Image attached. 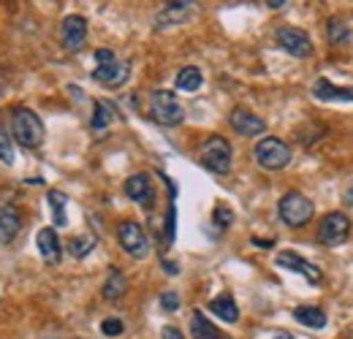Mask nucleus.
<instances>
[{
	"label": "nucleus",
	"instance_id": "obj_1",
	"mask_svg": "<svg viewBox=\"0 0 353 339\" xmlns=\"http://www.w3.org/2000/svg\"><path fill=\"white\" fill-rule=\"evenodd\" d=\"M11 138L25 150H39L46 138V127L41 117L30 109H14L11 112Z\"/></svg>",
	"mask_w": 353,
	"mask_h": 339
},
{
	"label": "nucleus",
	"instance_id": "obj_2",
	"mask_svg": "<svg viewBox=\"0 0 353 339\" xmlns=\"http://www.w3.org/2000/svg\"><path fill=\"white\" fill-rule=\"evenodd\" d=\"M131 76V65L125 60H120L112 49H95V71H92V79L101 82L103 87H123Z\"/></svg>",
	"mask_w": 353,
	"mask_h": 339
},
{
	"label": "nucleus",
	"instance_id": "obj_3",
	"mask_svg": "<svg viewBox=\"0 0 353 339\" xmlns=\"http://www.w3.org/2000/svg\"><path fill=\"white\" fill-rule=\"evenodd\" d=\"M277 214H280V220L288 228H305L310 220H312V214H315V207H312V201H310L305 193L288 190L280 198V204H277Z\"/></svg>",
	"mask_w": 353,
	"mask_h": 339
},
{
	"label": "nucleus",
	"instance_id": "obj_4",
	"mask_svg": "<svg viewBox=\"0 0 353 339\" xmlns=\"http://www.w3.org/2000/svg\"><path fill=\"white\" fill-rule=\"evenodd\" d=\"M231 161H234V150L223 136H210L199 150V163L218 176H225L231 171Z\"/></svg>",
	"mask_w": 353,
	"mask_h": 339
},
{
	"label": "nucleus",
	"instance_id": "obj_5",
	"mask_svg": "<svg viewBox=\"0 0 353 339\" xmlns=\"http://www.w3.org/2000/svg\"><path fill=\"white\" fill-rule=\"evenodd\" d=\"M150 117L158 123V125L174 127L185 120V109L179 103L172 90H155L150 95Z\"/></svg>",
	"mask_w": 353,
	"mask_h": 339
},
{
	"label": "nucleus",
	"instance_id": "obj_6",
	"mask_svg": "<svg viewBox=\"0 0 353 339\" xmlns=\"http://www.w3.org/2000/svg\"><path fill=\"white\" fill-rule=\"evenodd\" d=\"M256 163L261 166L264 171H283L288 163H291V147L283 141V138H274V136H269V138H261L259 144H256Z\"/></svg>",
	"mask_w": 353,
	"mask_h": 339
},
{
	"label": "nucleus",
	"instance_id": "obj_7",
	"mask_svg": "<svg viewBox=\"0 0 353 339\" xmlns=\"http://www.w3.org/2000/svg\"><path fill=\"white\" fill-rule=\"evenodd\" d=\"M351 236V217L345 212H329L323 214L318 225V242L326 247H340Z\"/></svg>",
	"mask_w": 353,
	"mask_h": 339
},
{
	"label": "nucleus",
	"instance_id": "obj_8",
	"mask_svg": "<svg viewBox=\"0 0 353 339\" xmlns=\"http://www.w3.org/2000/svg\"><path fill=\"white\" fill-rule=\"evenodd\" d=\"M117 239H120V245H123V250L136 258V260H141V258H147L150 255V239H147V231L136 223V220H125V223H120V228H117Z\"/></svg>",
	"mask_w": 353,
	"mask_h": 339
},
{
	"label": "nucleus",
	"instance_id": "obj_9",
	"mask_svg": "<svg viewBox=\"0 0 353 339\" xmlns=\"http://www.w3.org/2000/svg\"><path fill=\"white\" fill-rule=\"evenodd\" d=\"M274 39L291 57H299V60L312 57V39L307 36V30H302V28H288V25L277 28Z\"/></svg>",
	"mask_w": 353,
	"mask_h": 339
},
{
	"label": "nucleus",
	"instance_id": "obj_10",
	"mask_svg": "<svg viewBox=\"0 0 353 339\" xmlns=\"http://www.w3.org/2000/svg\"><path fill=\"white\" fill-rule=\"evenodd\" d=\"M60 41L68 52H82V46L88 43V19L79 14L65 17L60 25Z\"/></svg>",
	"mask_w": 353,
	"mask_h": 339
},
{
	"label": "nucleus",
	"instance_id": "obj_11",
	"mask_svg": "<svg viewBox=\"0 0 353 339\" xmlns=\"http://www.w3.org/2000/svg\"><path fill=\"white\" fill-rule=\"evenodd\" d=\"M274 263H277L280 269H285V271L302 274V277L307 280L310 285H318V282H321V269H318V266H312L310 260H305V258H302L299 253L283 250V253H277V258H274Z\"/></svg>",
	"mask_w": 353,
	"mask_h": 339
},
{
	"label": "nucleus",
	"instance_id": "obj_12",
	"mask_svg": "<svg viewBox=\"0 0 353 339\" xmlns=\"http://www.w3.org/2000/svg\"><path fill=\"white\" fill-rule=\"evenodd\" d=\"M228 125L234 127L239 136H248V138H253V136H261L266 130V123L259 117V114H253L250 109H245V106H236V109H231V114H228Z\"/></svg>",
	"mask_w": 353,
	"mask_h": 339
},
{
	"label": "nucleus",
	"instance_id": "obj_13",
	"mask_svg": "<svg viewBox=\"0 0 353 339\" xmlns=\"http://www.w3.org/2000/svg\"><path fill=\"white\" fill-rule=\"evenodd\" d=\"M193 3H169L161 8V14L155 17V28L158 30H166V28H174V25H182L193 17Z\"/></svg>",
	"mask_w": 353,
	"mask_h": 339
},
{
	"label": "nucleus",
	"instance_id": "obj_14",
	"mask_svg": "<svg viewBox=\"0 0 353 339\" xmlns=\"http://www.w3.org/2000/svg\"><path fill=\"white\" fill-rule=\"evenodd\" d=\"M125 196L136 201V204H141V207H152V201H155V190H152V182H150V176L147 174H133L125 179Z\"/></svg>",
	"mask_w": 353,
	"mask_h": 339
},
{
	"label": "nucleus",
	"instance_id": "obj_15",
	"mask_svg": "<svg viewBox=\"0 0 353 339\" xmlns=\"http://www.w3.org/2000/svg\"><path fill=\"white\" fill-rule=\"evenodd\" d=\"M312 95L318 101H334V103H353V87H334L326 76H318L312 82Z\"/></svg>",
	"mask_w": 353,
	"mask_h": 339
},
{
	"label": "nucleus",
	"instance_id": "obj_16",
	"mask_svg": "<svg viewBox=\"0 0 353 339\" xmlns=\"http://www.w3.org/2000/svg\"><path fill=\"white\" fill-rule=\"evenodd\" d=\"M36 245H39V253L44 258L46 263L57 266L63 260V247H60V236L54 228H41L39 236H36Z\"/></svg>",
	"mask_w": 353,
	"mask_h": 339
},
{
	"label": "nucleus",
	"instance_id": "obj_17",
	"mask_svg": "<svg viewBox=\"0 0 353 339\" xmlns=\"http://www.w3.org/2000/svg\"><path fill=\"white\" fill-rule=\"evenodd\" d=\"M19 231H22V214H19L17 207L6 204V207L0 209V245L14 242V239L19 236Z\"/></svg>",
	"mask_w": 353,
	"mask_h": 339
},
{
	"label": "nucleus",
	"instance_id": "obj_18",
	"mask_svg": "<svg viewBox=\"0 0 353 339\" xmlns=\"http://www.w3.org/2000/svg\"><path fill=\"white\" fill-rule=\"evenodd\" d=\"M210 312L218 315L223 323H236L239 320V307H236L231 294H221V296L212 298L210 301Z\"/></svg>",
	"mask_w": 353,
	"mask_h": 339
},
{
	"label": "nucleus",
	"instance_id": "obj_19",
	"mask_svg": "<svg viewBox=\"0 0 353 339\" xmlns=\"http://www.w3.org/2000/svg\"><path fill=\"white\" fill-rule=\"evenodd\" d=\"M101 294H103L106 301H120V298L128 294V277L120 269H112L109 277H106V282H103V288H101Z\"/></svg>",
	"mask_w": 353,
	"mask_h": 339
},
{
	"label": "nucleus",
	"instance_id": "obj_20",
	"mask_svg": "<svg viewBox=\"0 0 353 339\" xmlns=\"http://www.w3.org/2000/svg\"><path fill=\"white\" fill-rule=\"evenodd\" d=\"M294 320L302 323V326H307V329H326V323H329L326 312L321 307H310V304L294 309Z\"/></svg>",
	"mask_w": 353,
	"mask_h": 339
},
{
	"label": "nucleus",
	"instance_id": "obj_21",
	"mask_svg": "<svg viewBox=\"0 0 353 339\" xmlns=\"http://www.w3.org/2000/svg\"><path fill=\"white\" fill-rule=\"evenodd\" d=\"M114 117H117V109H114V103H109V101H95V106H92V120H90V127H92V130H106V127L114 123Z\"/></svg>",
	"mask_w": 353,
	"mask_h": 339
},
{
	"label": "nucleus",
	"instance_id": "obj_22",
	"mask_svg": "<svg viewBox=\"0 0 353 339\" xmlns=\"http://www.w3.org/2000/svg\"><path fill=\"white\" fill-rule=\"evenodd\" d=\"M46 201H49V209H52V220L57 228H65L68 225V214H65V207H68V196L63 190H49L46 193Z\"/></svg>",
	"mask_w": 353,
	"mask_h": 339
},
{
	"label": "nucleus",
	"instance_id": "obj_23",
	"mask_svg": "<svg viewBox=\"0 0 353 339\" xmlns=\"http://www.w3.org/2000/svg\"><path fill=\"white\" fill-rule=\"evenodd\" d=\"M190 334L193 339H223L221 331L212 326V320H207V315L201 309H196L190 318Z\"/></svg>",
	"mask_w": 353,
	"mask_h": 339
},
{
	"label": "nucleus",
	"instance_id": "obj_24",
	"mask_svg": "<svg viewBox=\"0 0 353 339\" xmlns=\"http://www.w3.org/2000/svg\"><path fill=\"white\" fill-rule=\"evenodd\" d=\"M204 85V74L196 68V65H185L179 74H176V90H185V92H196L199 87Z\"/></svg>",
	"mask_w": 353,
	"mask_h": 339
},
{
	"label": "nucleus",
	"instance_id": "obj_25",
	"mask_svg": "<svg viewBox=\"0 0 353 339\" xmlns=\"http://www.w3.org/2000/svg\"><path fill=\"white\" fill-rule=\"evenodd\" d=\"M326 36H329V43H332V46H345V43L351 41V28H348L340 17H332V19L326 22Z\"/></svg>",
	"mask_w": 353,
	"mask_h": 339
},
{
	"label": "nucleus",
	"instance_id": "obj_26",
	"mask_svg": "<svg viewBox=\"0 0 353 339\" xmlns=\"http://www.w3.org/2000/svg\"><path fill=\"white\" fill-rule=\"evenodd\" d=\"M95 245H98V239H95V236L82 234V236H74V239L68 242V253L74 255V258H88V255L95 250Z\"/></svg>",
	"mask_w": 353,
	"mask_h": 339
},
{
	"label": "nucleus",
	"instance_id": "obj_27",
	"mask_svg": "<svg viewBox=\"0 0 353 339\" xmlns=\"http://www.w3.org/2000/svg\"><path fill=\"white\" fill-rule=\"evenodd\" d=\"M14 161H17V155H14V138H11L8 127L0 123V163L14 166Z\"/></svg>",
	"mask_w": 353,
	"mask_h": 339
},
{
	"label": "nucleus",
	"instance_id": "obj_28",
	"mask_svg": "<svg viewBox=\"0 0 353 339\" xmlns=\"http://www.w3.org/2000/svg\"><path fill=\"white\" fill-rule=\"evenodd\" d=\"M123 331H125V323L120 318H106L101 323V334H106V337H120Z\"/></svg>",
	"mask_w": 353,
	"mask_h": 339
},
{
	"label": "nucleus",
	"instance_id": "obj_29",
	"mask_svg": "<svg viewBox=\"0 0 353 339\" xmlns=\"http://www.w3.org/2000/svg\"><path fill=\"white\" fill-rule=\"evenodd\" d=\"M212 220H215V225H218V228H228V225L234 223V212H231L225 204H218V207H215V212H212Z\"/></svg>",
	"mask_w": 353,
	"mask_h": 339
},
{
	"label": "nucleus",
	"instance_id": "obj_30",
	"mask_svg": "<svg viewBox=\"0 0 353 339\" xmlns=\"http://www.w3.org/2000/svg\"><path fill=\"white\" fill-rule=\"evenodd\" d=\"M161 307H163L166 312H176V309H179V294H176V291L161 294Z\"/></svg>",
	"mask_w": 353,
	"mask_h": 339
},
{
	"label": "nucleus",
	"instance_id": "obj_31",
	"mask_svg": "<svg viewBox=\"0 0 353 339\" xmlns=\"http://www.w3.org/2000/svg\"><path fill=\"white\" fill-rule=\"evenodd\" d=\"M174 204L169 207V214H166V236H169V242L174 239Z\"/></svg>",
	"mask_w": 353,
	"mask_h": 339
},
{
	"label": "nucleus",
	"instance_id": "obj_32",
	"mask_svg": "<svg viewBox=\"0 0 353 339\" xmlns=\"http://www.w3.org/2000/svg\"><path fill=\"white\" fill-rule=\"evenodd\" d=\"M163 339H185V337H182V331H179V329L166 326V329H163Z\"/></svg>",
	"mask_w": 353,
	"mask_h": 339
},
{
	"label": "nucleus",
	"instance_id": "obj_33",
	"mask_svg": "<svg viewBox=\"0 0 353 339\" xmlns=\"http://www.w3.org/2000/svg\"><path fill=\"white\" fill-rule=\"evenodd\" d=\"M163 266H166V271H169V274H179V269H176V263H172V260H166Z\"/></svg>",
	"mask_w": 353,
	"mask_h": 339
},
{
	"label": "nucleus",
	"instance_id": "obj_34",
	"mask_svg": "<svg viewBox=\"0 0 353 339\" xmlns=\"http://www.w3.org/2000/svg\"><path fill=\"white\" fill-rule=\"evenodd\" d=\"M274 339H296V337H294V334H288V331H277Z\"/></svg>",
	"mask_w": 353,
	"mask_h": 339
},
{
	"label": "nucleus",
	"instance_id": "obj_35",
	"mask_svg": "<svg viewBox=\"0 0 353 339\" xmlns=\"http://www.w3.org/2000/svg\"><path fill=\"white\" fill-rule=\"evenodd\" d=\"M253 245H261V247H272V242H264V239H253Z\"/></svg>",
	"mask_w": 353,
	"mask_h": 339
}]
</instances>
